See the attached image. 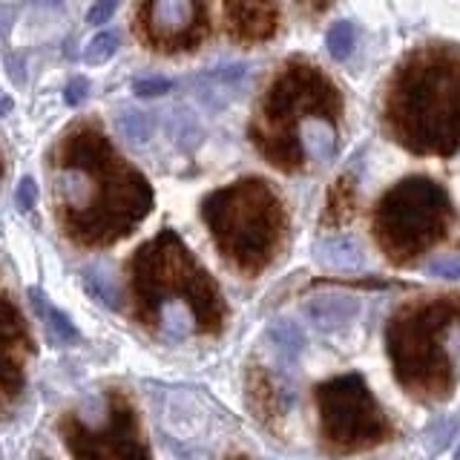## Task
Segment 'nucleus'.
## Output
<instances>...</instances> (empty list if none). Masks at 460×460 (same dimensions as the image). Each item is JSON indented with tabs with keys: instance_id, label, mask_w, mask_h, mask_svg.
Masks as SVG:
<instances>
[{
	"instance_id": "obj_1",
	"label": "nucleus",
	"mask_w": 460,
	"mask_h": 460,
	"mask_svg": "<svg viewBox=\"0 0 460 460\" xmlns=\"http://www.w3.org/2000/svg\"><path fill=\"white\" fill-rule=\"evenodd\" d=\"M47 170L55 225L78 248H112L153 213L150 179L115 150L98 119L66 127L49 150Z\"/></svg>"
},
{
	"instance_id": "obj_2",
	"label": "nucleus",
	"mask_w": 460,
	"mask_h": 460,
	"mask_svg": "<svg viewBox=\"0 0 460 460\" xmlns=\"http://www.w3.org/2000/svg\"><path fill=\"white\" fill-rule=\"evenodd\" d=\"M342 119L340 86L311 58L291 55L259 95L248 138L273 170L296 176L311 162H331L337 155Z\"/></svg>"
},
{
	"instance_id": "obj_3",
	"label": "nucleus",
	"mask_w": 460,
	"mask_h": 460,
	"mask_svg": "<svg viewBox=\"0 0 460 460\" xmlns=\"http://www.w3.org/2000/svg\"><path fill=\"white\" fill-rule=\"evenodd\" d=\"M127 299L133 323L164 340H213L230 323L219 282L172 227H162L129 256Z\"/></svg>"
},
{
	"instance_id": "obj_4",
	"label": "nucleus",
	"mask_w": 460,
	"mask_h": 460,
	"mask_svg": "<svg viewBox=\"0 0 460 460\" xmlns=\"http://www.w3.org/2000/svg\"><path fill=\"white\" fill-rule=\"evenodd\" d=\"M383 133L411 155L460 153V47L423 43L392 69L380 98Z\"/></svg>"
},
{
	"instance_id": "obj_5",
	"label": "nucleus",
	"mask_w": 460,
	"mask_h": 460,
	"mask_svg": "<svg viewBox=\"0 0 460 460\" xmlns=\"http://www.w3.org/2000/svg\"><path fill=\"white\" fill-rule=\"evenodd\" d=\"M383 337L402 392L420 402L452 400L460 383V294L402 302Z\"/></svg>"
},
{
	"instance_id": "obj_6",
	"label": "nucleus",
	"mask_w": 460,
	"mask_h": 460,
	"mask_svg": "<svg viewBox=\"0 0 460 460\" xmlns=\"http://www.w3.org/2000/svg\"><path fill=\"white\" fill-rule=\"evenodd\" d=\"M201 222L216 251L242 277H259L279 259L288 242V208L262 176L236 179L201 199Z\"/></svg>"
},
{
	"instance_id": "obj_7",
	"label": "nucleus",
	"mask_w": 460,
	"mask_h": 460,
	"mask_svg": "<svg viewBox=\"0 0 460 460\" xmlns=\"http://www.w3.org/2000/svg\"><path fill=\"white\" fill-rule=\"evenodd\" d=\"M457 210L449 190L429 176H406L374 201L371 236L394 268H409L417 259L449 239Z\"/></svg>"
},
{
	"instance_id": "obj_8",
	"label": "nucleus",
	"mask_w": 460,
	"mask_h": 460,
	"mask_svg": "<svg viewBox=\"0 0 460 460\" xmlns=\"http://www.w3.org/2000/svg\"><path fill=\"white\" fill-rule=\"evenodd\" d=\"M320 443L328 455H359L394 440V423L363 374H337L314 388Z\"/></svg>"
},
{
	"instance_id": "obj_9",
	"label": "nucleus",
	"mask_w": 460,
	"mask_h": 460,
	"mask_svg": "<svg viewBox=\"0 0 460 460\" xmlns=\"http://www.w3.org/2000/svg\"><path fill=\"white\" fill-rule=\"evenodd\" d=\"M66 452L72 457H153L147 440L141 435V420L136 402L124 388H110L104 394V420L90 423L81 411H66L58 420Z\"/></svg>"
},
{
	"instance_id": "obj_10",
	"label": "nucleus",
	"mask_w": 460,
	"mask_h": 460,
	"mask_svg": "<svg viewBox=\"0 0 460 460\" xmlns=\"http://www.w3.org/2000/svg\"><path fill=\"white\" fill-rule=\"evenodd\" d=\"M133 32L155 55L196 52L210 38V0H136Z\"/></svg>"
},
{
	"instance_id": "obj_11",
	"label": "nucleus",
	"mask_w": 460,
	"mask_h": 460,
	"mask_svg": "<svg viewBox=\"0 0 460 460\" xmlns=\"http://www.w3.org/2000/svg\"><path fill=\"white\" fill-rule=\"evenodd\" d=\"M35 357V340L29 334L23 311L14 296L4 294V377H0V394H4V411L9 414L14 402L23 394L29 359Z\"/></svg>"
},
{
	"instance_id": "obj_12",
	"label": "nucleus",
	"mask_w": 460,
	"mask_h": 460,
	"mask_svg": "<svg viewBox=\"0 0 460 460\" xmlns=\"http://www.w3.org/2000/svg\"><path fill=\"white\" fill-rule=\"evenodd\" d=\"M294 392L279 374H273L268 366H248L244 374V406L259 420V426H265L270 431L282 429L288 411H291Z\"/></svg>"
},
{
	"instance_id": "obj_13",
	"label": "nucleus",
	"mask_w": 460,
	"mask_h": 460,
	"mask_svg": "<svg viewBox=\"0 0 460 460\" xmlns=\"http://www.w3.org/2000/svg\"><path fill=\"white\" fill-rule=\"evenodd\" d=\"M222 18L227 38L239 47H256L279 32L277 0H222Z\"/></svg>"
},
{
	"instance_id": "obj_14",
	"label": "nucleus",
	"mask_w": 460,
	"mask_h": 460,
	"mask_svg": "<svg viewBox=\"0 0 460 460\" xmlns=\"http://www.w3.org/2000/svg\"><path fill=\"white\" fill-rule=\"evenodd\" d=\"M359 205V187H357V176L354 172H342V176L331 184L328 199H325V208L320 216V225L325 230H337L345 227L357 213Z\"/></svg>"
},
{
	"instance_id": "obj_15",
	"label": "nucleus",
	"mask_w": 460,
	"mask_h": 460,
	"mask_svg": "<svg viewBox=\"0 0 460 460\" xmlns=\"http://www.w3.org/2000/svg\"><path fill=\"white\" fill-rule=\"evenodd\" d=\"M357 314H359V299L345 294H328L308 302V320L320 331H325V334L328 331L345 328Z\"/></svg>"
},
{
	"instance_id": "obj_16",
	"label": "nucleus",
	"mask_w": 460,
	"mask_h": 460,
	"mask_svg": "<svg viewBox=\"0 0 460 460\" xmlns=\"http://www.w3.org/2000/svg\"><path fill=\"white\" fill-rule=\"evenodd\" d=\"M244 72H248V66H244V64L208 69V72H201V75L196 78V93L208 107H225L230 101V95H234V90L242 84Z\"/></svg>"
},
{
	"instance_id": "obj_17",
	"label": "nucleus",
	"mask_w": 460,
	"mask_h": 460,
	"mask_svg": "<svg viewBox=\"0 0 460 460\" xmlns=\"http://www.w3.org/2000/svg\"><path fill=\"white\" fill-rule=\"evenodd\" d=\"M314 256L323 265L337 268V270H357L363 268V248L354 236H328L314 244Z\"/></svg>"
},
{
	"instance_id": "obj_18",
	"label": "nucleus",
	"mask_w": 460,
	"mask_h": 460,
	"mask_svg": "<svg viewBox=\"0 0 460 460\" xmlns=\"http://www.w3.org/2000/svg\"><path fill=\"white\" fill-rule=\"evenodd\" d=\"M26 294H29V299H32L38 316H40L43 323H47V328L52 331V337L58 342H75L78 340V328H75V323H72V316L64 314L61 308H55L52 302H49V296L43 294L40 288H29Z\"/></svg>"
},
{
	"instance_id": "obj_19",
	"label": "nucleus",
	"mask_w": 460,
	"mask_h": 460,
	"mask_svg": "<svg viewBox=\"0 0 460 460\" xmlns=\"http://www.w3.org/2000/svg\"><path fill=\"white\" fill-rule=\"evenodd\" d=\"M268 340L273 349H277V354L282 359H288V363H294V359L305 351V342H308L305 331H302V325L294 320H273L268 325Z\"/></svg>"
},
{
	"instance_id": "obj_20",
	"label": "nucleus",
	"mask_w": 460,
	"mask_h": 460,
	"mask_svg": "<svg viewBox=\"0 0 460 460\" xmlns=\"http://www.w3.org/2000/svg\"><path fill=\"white\" fill-rule=\"evenodd\" d=\"M81 279H84V291L93 299H98L104 308H110V311L121 308V299H119V291H115V285L110 279V273H104L101 268H86L81 273Z\"/></svg>"
},
{
	"instance_id": "obj_21",
	"label": "nucleus",
	"mask_w": 460,
	"mask_h": 460,
	"mask_svg": "<svg viewBox=\"0 0 460 460\" xmlns=\"http://www.w3.org/2000/svg\"><path fill=\"white\" fill-rule=\"evenodd\" d=\"M115 127H119V133L129 144H147L153 138V129H155L153 115L144 112V110H124V112H119Z\"/></svg>"
},
{
	"instance_id": "obj_22",
	"label": "nucleus",
	"mask_w": 460,
	"mask_h": 460,
	"mask_svg": "<svg viewBox=\"0 0 460 460\" xmlns=\"http://www.w3.org/2000/svg\"><path fill=\"white\" fill-rule=\"evenodd\" d=\"M325 47H328V55L334 58V61H349L354 47H357V26L351 21L334 23V26L328 29Z\"/></svg>"
},
{
	"instance_id": "obj_23",
	"label": "nucleus",
	"mask_w": 460,
	"mask_h": 460,
	"mask_svg": "<svg viewBox=\"0 0 460 460\" xmlns=\"http://www.w3.org/2000/svg\"><path fill=\"white\" fill-rule=\"evenodd\" d=\"M115 52H119V32H101L86 43L84 61L90 66H101V64H107L110 58H115Z\"/></svg>"
},
{
	"instance_id": "obj_24",
	"label": "nucleus",
	"mask_w": 460,
	"mask_h": 460,
	"mask_svg": "<svg viewBox=\"0 0 460 460\" xmlns=\"http://www.w3.org/2000/svg\"><path fill=\"white\" fill-rule=\"evenodd\" d=\"M172 90V81L170 78H138L133 84V93L138 98H155V95H164Z\"/></svg>"
},
{
	"instance_id": "obj_25",
	"label": "nucleus",
	"mask_w": 460,
	"mask_h": 460,
	"mask_svg": "<svg viewBox=\"0 0 460 460\" xmlns=\"http://www.w3.org/2000/svg\"><path fill=\"white\" fill-rule=\"evenodd\" d=\"M426 270H429V277H438V279H460V256L435 259Z\"/></svg>"
},
{
	"instance_id": "obj_26",
	"label": "nucleus",
	"mask_w": 460,
	"mask_h": 460,
	"mask_svg": "<svg viewBox=\"0 0 460 460\" xmlns=\"http://www.w3.org/2000/svg\"><path fill=\"white\" fill-rule=\"evenodd\" d=\"M14 201H18V208L23 213L35 210V205H38V184H35L32 176H26V179L18 181V190H14Z\"/></svg>"
},
{
	"instance_id": "obj_27",
	"label": "nucleus",
	"mask_w": 460,
	"mask_h": 460,
	"mask_svg": "<svg viewBox=\"0 0 460 460\" xmlns=\"http://www.w3.org/2000/svg\"><path fill=\"white\" fill-rule=\"evenodd\" d=\"M115 6H119V0H93L90 12H86V23H93V26L107 23L115 14Z\"/></svg>"
},
{
	"instance_id": "obj_28",
	"label": "nucleus",
	"mask_w": 460,
	"mask_h": 460,
	"mask_svg": "<svg viewBox=\"0 0 460 460\" xmlns=\"http://www.w3.org/2000/svg\"><path fill=\"white\" fill-rule=\"evenodd\" d=\"M86 95H90V81H86V78H72V81L66 84V90H64L66 107H78V104H84Z\"/></svg>"
},
{
	"instance_id": "obj_29",
	"label": "nucleus",
	"mask_w": 460,
	"mask_h": 460,
	"mask_svg": "<svg viewBox=\"0 0 460 460\" xmlns=\"http://www.w3.org/2000/svg\"><path fill=\"white\" fill-rule=\"evenodd\" d=\"M331 4H334V0H302V6H305L311 14H325L331 9Z\"/></svg>"
},
{
	"instance_id": "obj_30",
	"label": "nucleus",
	"mask_w": 460,
	"mask_h": 460,
	"mask_svg": "<svg viewBox=\"0 0 460 460\" xmlns=\"http://www.w3.org/2000/svg\"><path fill=\"white\" fill-rule=\"evenodd\" d=\"M9 112H12V98L4 95V115H9Z\"/></svg>"
},
{
	"instance_id": "obj_31",
	"label": "nucleus",
	"mask_w": 460,
	"mask_h": 460,
	"mask_svg": "<svg viewBox=\"0 0 460 460\" xmlns=\"http://www.w3.org/2000/svg\"><path fill=\"white\" fill-rule=\"evenodd\" d=\"M455 455H457V460H460V446H457V452H455Z\"/></svg>"
}]
</instances>
